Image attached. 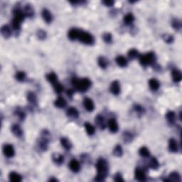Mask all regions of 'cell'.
Wrapping results in <instances>:
<instances>
[{
	"mask_svg": "<svg viewBox=\"0 0 182 182\" xmlns=\"http://www.w3.org/2000/svg\"><path fill=\"white\" fill-rule=\"evenodd\" d=\"M122 138H123V141H124V142L129 143V142H131V141H132L133 136H132V134H131L130 132H125L123 133Z\"/></svg>",
	"mask_w": 182,
	"mask_h": 182,
	"instance_id": "38",
	"label": "cell"
},
{
	"mask_svg": "<svg viewBox=\"0 0 182 182\" xmlns=\"http://www.w3.org/2000/svg\"><path fill=\"white\" fill-rule=\"evenodd\" d=\"M23 14H24L26 17H33L34 16V9H33V6L30 4H26L25 6L23 7V9L22 10Z\"/></svg>",
	"mask_w": 182,
	"mask_h": 182,
	"instance_id": "11",
	"label": "cell"
},
{
	"mask_svg": "<svg viewBox=\"0 0 182 182\" xmlns=\"http://www.w3.org/2000/svg\"><path fill=\"white\" fill-rule=\"evenodd\" d=\"M96 168L97 171V174L95 176V181H105L106 176L108 173V164L105 159L100 158L97 160L96 163Z\"/></svg>",
	"mask_w": 182,
	"mask_h": 182,
	"instance_id": "1",
	"label": "cell"
},
{
	"mask_svg": "<svg viewBox=\"0 0 182 182\" xmlns=\"http://www.w3.org/2000/svg\"><path fill=\"white\" fill-rule=\"evenodd\" d=\"M123 154V150H122V148L121 145L119 144H117L114 147L113 149V155L114 156H117V157H120L122 156V155Z\"/></svg>",
	"mask_w": 182,
	"mask_h": 182,
	"instance_id": "36",
	"label": "cell"
},
{
	"mask_svg": "<svg viewBox=\"0 0 182 182\" xmlns=\"http://www.w3.org/2000/svg\"><path fill=\"white\" fill-rule=\"evenodd\" d=\"M171 75H172V79L173 82H178L181 80L182 78V75L180 70H178V69H173L171 72Z\"/></svg>",
	"mask_w": 182,
	"mask_h": 182,
	"instance_id": "21",
	"label": "cell"
},
{
	"mask_svg": "<svg viewBox=\"0 0 182 182\" xmlns=\"http://www.w3.org/2000/svg\"><path fill=\"white\" fill-rule=\"evenodd\" d=\"M11 132L17 137H21L23 135V130L21 127L17 124H13L11 127Z\"/></svg>",
	"mask_w": 182,
	"mask_h": 182,
	"instance_id": "19",
	"label": "cell"
},
{
	"mask_svg": "<svg viewBox=\"0 0 182 182\" xmlns=\"http://www.w3.org/2000/svg\"><path fill=\"white\" fill-rule=\"evenodd\" d=\"M15 78H16V80L19 82H22L25 80L26 78V73L23 71H19L17 72L15 75Z\"/></svg>",
	"mask_w": 182,
	"mask_h": 182,
	"instance_id": "40",
	"label": "cell"
},
{
	"mask_svg": "<svg viewBox=\"0 0 182 182\" xmlns=\"http://www.w3.org/2000/svg\"><path fill=\"white\" fill-rule=\"evenodd\" d=\"M69 168L73 172H78L80 169V165L75 159H72L69 163Z\"/></svg>",
	"mask_w": 182,
	"mask_h": 182,
	"instance_id": "18",
	"label": "cell"
},
{
	"mask_svg": "<svg viewBox=\"0 0 182 182\" xmlns=\"http://www.w3.org/2000/svg\"><path fill=\"white\" fill-rule=\"evenodd\" d=\"M66 115L70 118L75 119L78 118L79 117V112L77 109L74 107H70L67 109L66 110Z\"/></svg>",
	"mask_w": 182,
	"mask_h": 182,
	"instance_id": "10",
	"label": "cell"
},
{
	"mask_svg": "<svg viewBox=\"0 0 182 182\" xmlns=\"http://www.w3.org/2000/svg\"><path fill=\"white\" fill-rule=\"evenodd\" d=\"M0 31H1V33L2 36L5 38H9L11 36V29L10 26H8V25H4V26H1Z\"/></svg>",
	"mask_w": 182,
	"mask_h": 182,
	"instance_id": "16",
	"label": "cell"
},
{
	"mask_svg": "<svg viewBox=\"0 0 182 182\" xmlns=\"http://www.w3.org/2000/svg\"><path fill=\"white\" fill-rule=\"evenodd\" d=\"M80 30L77 29V28H71L68 32V38L71 41H75V39H78L79 35H80Z\"/></svg>",
	"mask_w": 182,
	"mask_h": 182,
	"instance_id": "17",
	"label": "cell"
},
{
	"mask_svg": "<svg viewBox=\"0 0 182 182\" xmlns=\"http://www.w3.org/2000/svg\"><path fill=\"white\" fill-rule=\"evenodd\" d=\"M27 100L30 103L33 105H37V97L35 93L32 92H28L27 94Z\"/></svg>",
	"mask_w": 182,
	"mask_h": 182,
	"instance_id": "34",
	"label": "cell"
},
{
	"mask_svg": "<svg viewBox=\"0 0 182 182\" xmlns=\"http://www.w3.org/2000/svg\"><path fill=\"white\" fill-rule=\"evenodd\" d=\"M37 36H38V38H39V39H45V38H46V32L42 29L38 30V32H37Z\"/></svg>",
	"mask_w": 182,
	"mask_h": 182,
	"instance_id": "47",
	"label": "cell"
},
{
	"mask_svg": "<svg viewBox=\"0 0 182 182\" xmlns=\"http://www.w3.org/2000/svg\"><path fill=\"white\" fill-rule=\"evenodd\" d=\"M109 90L114 95H119L120 92V84H119L118 80H114L111 83Z\"/></svg>",
	"mask_w": 182,
	"mask_h": 182,
	"instance_id": "8",
	"label": "cell"
},
{
	"mask_svg": "<svg viewBox=\"0 0 182 182\" xmlns=\"http://www.w3.org/2000/svg\"><path fill=\"white\" fill-rule=\"evenodd\" d=\"M164 181H176V182H180L181 181V176L178 172H176V171H173V172H171L168 176V178L167 179H164Z\"/></svg>",
	"mask_w": 182,
	"mask_h": 182,
	"instance_id": "20",
	"label": "cell"
},
{
	"mask_svg": "<svg viewBox=\"0 0 182 182\" xmlns=\"http://www.w3.org/2000/svg\"><path fill=\"white\" fill-rule=\"evenodd\" d=\"M102 38L103 41L107 43H110L112 41V36L110 33H105L102 35Z\"/></svg>",
	"mask_w": 182,
	"mask_h": 182,
	"instance_id": "42",
	"label": "cell"
},
{
	"mask_svg": "<svg viewBox=\"0 0 182 182\" xmlns=\"http://www.w3.org/2000/svg\"><path fill=\"white\" fill-rule=\"evenodd\" d=\"M15 113H16V115L18 116V117L19 118L20 120L21 121H23V119H25V117H26V114H25V112L21 110V109H16Z\"/></svg>",
	"mask_w": 182,
	"mask_h": 182,
	"instance_id": "44",
	"label": "cell"
},
{
	"mask_svg": "<svg viewBox=\"0 0 182 182\" xmlns=\"http://www.w3.org/2000/svg\"><path fill=\"white\" fill-rule=\"evenodd\" d=\"M139 153L143 157H148V156H149V154H150L149 149L145 147V146H141L140 149H139Z\"/></svg>",
	"mask_w": 182,
	"mask_h": 182,
	"instance_id": "39",
	"label": "cell"
},
{
	"mask_svg": "<svg viewBox=\"0 0 182 182\" xmlns=\"http://www.w3.org/2000/svg\"><path fill=\"white\" fill-rule=\"evenodd\" d=\"M168 149L171 152L176 153L177 152L178 150V146L177 141L173 138H171L168 141Z\"/></svg>",
	"mask_w": 182,
	"mask_h": 182,
	"instance_id": "15",
	"label": "cell"
},
{
	"mask_svg": "<svg viewBox=\"0 0 182 182\" xmlns=\"http://www.w3.org/2000/svg\"><path fill=\"white\" fill-rule=\"evenodd\" d=\"M50 139V134L46 129L43 130L41 133L39 140L38 141V147L40 150L44 151L48 149V144Z\"/></svg>",
	"mask_w": 182,
	"mask_h": 182,
	"instance_id": "4",
	"label": "cell"
},
{
	"mask_svg": "<svg viewBox=\"0 0 182 182\" xmlns=\"http://www.w3.org/2000/svg\"><path fill=\"white\" fill-rule=\"evenodd\" d=\"M163 39L166 43H171L173 41V37L170 34H164L163 35Z\"/></svg>",
	"mask_w": 182,
	"mask_h": 182,
	"instance_id": "46",
	"label": "cell"
},
{
	"mask_svg": "<svg viewBox=\"0 0 182 182\" xmlns=\"http://www.w3.org/2000/svg\"><path fill=\"white\" fill-rule=\"evenodd\" d=\"M149 86L150 87V89L153 91L157 90L160 87V83L155 78H151L149 80Z\"/></svg>",
	"mask_w": 182,
	"mask_h": 182,
	"instance_id": "24",
	"label": "cell"
},
{
	"mask_svg": "<svg viewBox=\"0 0 182 182\" xmlns=\"http://www.w3.org/2000/svg\"><path fill=\"white\" fill-rule=\"evenodd\" d=\"M171 25L175 30H179L181 27V23L178 18H174L171 22Z\"/></svg>",
	"mask_w": 182,
	"mask_h": 182,
	"instance_id": "41",
	"label": "cell"
},
{
	"mask_svg": "<svg viewBox=\"0 0 182 182\" xmlns=\"http://www.w3.org/2000/svg\"><path fill=\"white\" fill-rule=\"evenodd\" d=\"M3 152H4V155L6 157H13L15 154L14 146L10 144H4V146H3Z\"/></svg>",
	"mask_w": 182,
	"mask_h": 182,
	"instance_id": "7",
	"label": "cell"
},
{
	"mask_svg": "<svg viewBox=\"0 0 182 182\" xmlns=\"http://www.w3.org/2000/svg\"><path fill=\"white\" fill-rule=\"evenodd\" d=\"M135 178L139 181H144L146 180V174L142 169L139 168H136L134 171Z\"/></svg>",
	"mask_w": 182,
	"mask_h": 182,
	"instance_id": "13",
	"label": "cell"
},
{
	"mask_svg": "<svg viewBox=\"0 0 182 182\" xmlns=\"http://www.w3.org/2000/svg\"><path fill=\"white\" fill-rule=\"evenodd\" d=\"M97 63H98L99 66L101 68L105 69L107 67V65H109V61L104 56H100L98 58V60H97Z\"/></svg>",
	"mask_w": 182,
	"mask_h": 182,
	"instance_id": "30",
	"label": "cell"
},
{
	"mask_svg": "<svg viewBox=\"0 0 182 182\" xmlns=\"http://www.w3.org/2000/svg\"><path fill=\"white\" fill-rule=\"evenodd\" d=\"M84 125H85V130H86L87 134H88V135L92 136V135H93L94 134H95V127H94V126L92 125L90 123L86 122V123H85V124H84Z\"/></svg>",
	"mask_w": 182,
	"mask_h": 182,
	"instance_id": "33",
	"label": "cell"
},
{
	"mask_svg": "<svg viewBox=\"0 0 182 182\" xmlns=\"http://www.w3.org/2000/svg\"><path fill=\"white\" fill-rule=\"evenodd\" d=\"M107 125H108V128L111 132L116 133L117 131H118V129H119L118 124H117V121H116L115 119H114V118L109 119Z\"/></svg>",
	"mask_w": 182,
	"mask_h": 182,
	"instance_id": "12",
	"label": "cell"
},
{
	"mask_svg": "<svg viewBox=\"0 0 182 182\" xmlns=\"http://www.w3.org/2000/svg\"><path fill=\"white\" fill-rule=\"evenodd\" d=\"M54 105L58 108H63L66 106V101L62 97H58L54 101Z\"/></svg>",
	"mask_w": 182,
	"mask_h": 182,
	"instance_id": "26",
	"label": "cell"
},
{
	"mask_svg": "<svg viewBox=\"0 0 182 182\" xmlns=\"http://www.w3.org/2000/svg\"><path fill=\"white\" fill-rule=\"evenodd\" d=\"M123 21H124V23L126 25H130L134 22V16L132 13H127V14H125L123 18Z\"/></svg>",
	"mask_w": 182,
	"mask_h": 182,
	"instance_id": "27",
	"label": "cell"
},
{
	"mask_svg": "<svg viewBox=\"0 0 182 182\" xmlns=\"http://www.w3.org/2000/svg\"><path fill=\"white\" fill-rule=\"evenodd\" d=\"M78 40L81 43L86 45H92L95 42V39L92 35L87 31H80V35H79Z\"/></svg>",
	"mask_w": 182,
	"mask_h": 182,
	"instance_id": "6",
	"label": "cell"
},
{
	"mask_svg": "<svg viewBox=\"0 0 182 182\" xmlns=\"http://www.w3.org/2000/svg\"><path fill=\"white\" fill-rule=\"evenodd\" d=\"M95 123L101 129H105L106 124L105 122V119L102 115H97L95 118Z\"/></svg>",
	"mask_w": 182,
	"mask_h": 182,
	"instance_id": "23",
	"label": "cell"
},
{
	"mask_svg": "<svg viewBox=\"0 0 182 182\" xmlns=\"http://www.w3.org/2000/svg\"><path fill=\"white\" fill-rule=\"evenodd\" d=\"M46 79L48 82H50L52 85H54L58 81V77L55 73H50L46 75Z\"/></svg>",
	"mask_w": 182,
	"mask_h": 182,
	"instance_id": "31",
	"label": "cell"
},
{
	"mask_svg": "<svg viewBox=\"0 0 182 182\" xmlns=\"http://www.w3.org/2000/svg\"><path fill=\"white\" fill-rule=\"evenodd\" d=\"M102 4L107 6H112L114 4V1L112 0H105V1H102Z\"/></svg>",
	"mask_w": 182,
	"mask_h": 182,
	"instance_id": "49",
	"label": "cell"
},
{
	"mask_svg": "<svg viewBox=\"0 0 182 182\" xmlns=\"http://www.w3.org/2000/svg\"><path fill=\"white\" fill-rule=\"evenodd\" d=\"M42 17L47 23H50L53 21V15L50 12V11L47 9L42 10Z\"/></svg>",
	"mask_w": 182,
	"mask_h": 182,
	"instance_id": "14",
	"label": "cell"
},
{
	"mask_svg": "<svg viewBox=\"0 0 182 182\" xmlns=\"http://www.w3.org/2000/svg\"><path fill=\"white\" fill-rule=\"evenodd\" d=\"M60 144L66 150H70L72 148V144L68 139L66 137H62L60 139Z\"/></svg>",
	"mask_w": 182,
	"mask_h": 182,
	"instance_id": "28",
	"label": "cell"
},
{
	"mask_svg": "<svg viewBox=\"0 0 182 182\" xmlns=\"http://www.w3.org/2000/svg\"><path fill=\"white\" fill-rule=\"evenodd\" d=\"M52 159H53V162L58 165L62 164L64 161V156L59 153H54L52 156Z\"/></svg>",
	"mask_w": 182,
	"mask_h": 182,
	"instance_id": "22",
	"label": "cell"
},
{
	"mask_svg": "<svg viewBox=\"0 0 182 182\" xmlns=\"http://www.w3.org/2000/svg\"><path fill=\"white\" fill-rule=\"evenodd\" d=\"M116 63L119 67H122V68H124L127 65V60L124 58L122 55H118V56L116 58Z\"/></svg>",
	"mask_w": 182,
	"mask_h": 182,
	"instance_id": "25",
	"label": "cell"
},
{
	"mask_svg": "<svg viewBox=\"0 0 182 182\" xmlns=\"http://www.w3.org/2000/svg\"><path fill=\"white\" fill-rule=\"evenodd\" d=\"M9 178L10 181L13 182H19L22 180V178H21V175L18 174V173L14 172V171L10 172L9 175Z\"/></svg>",
	"mask_w": 182,
	"mask_h": 182,
	"instance_id": "29",
	"label": "cell"
},
{
	"mask_svg": "<svg viewBox=\"0 0 182 182\" xmlns=\"http://www.w3.org/2000/svg\"><path fill=\"white\" fill-rule=\"evenodd\" d=\"M166 118L170 124H173L176 121V114L173 111H168L166 114Z\"/></svg>",
	"mask_w": 182,
	"mask_h": 182,
	"instance_id": "35",
	"label": "cell"
},
{
	"mask_svg": "<svg viewBox=\"0 0 182 182\" xmlns=\"http://www.w3.org/2000/svg\"><path fill=\"white\" fill-rule=\"evenodd\" d=\"M139 63L143 66H148V65H154L156 63V56L154 53L149 52L144 55H139Z\"/></svg>",
	"mask_w": 182,
	"mask_h": 182,
	"instance_id": "5",
	"label": "cell"
},
{
	"mask_svg": "<svg viewBox=\"0 0 182 182\" xmlns=\"http://www.w3.org/2000/svg\"><path fill=\"white\" fill-rule=\"evenodd\" d=\"M73 94H74V90H67V95H68V97H70V98H71V97H73Z\"/></svg>",
	"mask_w": 182,
	"mask_h": 182,
	"instance_id": "50",
	"label": "cell"
},
{
	"mask_svg": "<svg viewBox=\"0 0 182 182\" xmlns=\"http://www.w3.org/2000/svg\"><path fill=\"white\" fill-rule=\"evenodd\" d=\"M114 181L119 182V181H124V179H123L122 175H121L120 173H117L114 176L113 178Z\"/></svg>",
	"mask_w": 182,
	"mask_h": 182,
	"instance_id": "48",
	"label": "cell"
},
{
	"mask_svg": "<svg viewBox=\"0 0 182 182\" xmlns=\"http://www.w3.org/2000/svg\"><path fill=\"white\" fill-rule=\"evenodd\" d=\"M127 55L129 58V59L134 60L136 59V58H139V51H138L136 49H135V48H132V49H130L129 51H128Z\"/></svg>",
	"mask_w": 182,
	"mask_h": 182,
	"instance_id": "32",
	"label": "cell"
},
{
	"mask_svg": "<svg viewBox=\"0 0 182 182\" xmlns=\"http://www.w3.org/2000/svg\"><path fill=\"white\" fill-rule=\"evenodd\" d=\"M83 106L87 112H92L95 109V105L93 101L89 97H85L83 100Z\"/></svg>",
	"mask_w": 182,
	"mask_h": 182,
	"instance_id": "9",
	"label": "cell"
},
{
	"mask_svg": "<svg viewBox=\"0 0 182 182\" xmlns=\"http://www.w3.org/2000/svg\"><path fill=\"white\" fill-rule=\"evenodd\" d=\"M134 110L136 111V113L138 114H140V115H142V114L145 112V109H144V107L139 105H134Z\"/></svg>",
	"mask_w": 182,
	"mask_h": 182,
	"instance_id": "45",
	"label": "cell"
},
{
	"mask_svg": "<svg viewBox=\"0 0 182 182\" xmlns=\"http://www.w3.org/2000/svg\"><path fill=\"white\" fill-rule=\"evenodd\" d=\"M149 167L152 168V169H157L159 167V163L158 160L155 157H151L149 163Z\"/></svg>",
	"mask_w": 182,
	"mask_h": 182,
	"instance_id": "37",
	"label": "cell"
},
{
	"mask_svg": "<svg viewBox=\"0 0 182 182\" xmlns=\"http://www.w3.org/2000/svg\"><path fill=\"white\" fill-rule=\"evenodd\" d=\"M49 181H58V179H56V178H51L49 179Z\"/></svg>",
	"mask_w": 182,
	"mask_h": 182,
	"instance_id": "51",
	"label": "cell"
},
{
	"mask_svg": "<svg viewBox=\"0 0 182 182\" xmlns=\"http://www.w3.org/2000/svg\"><path fill=\"white\" fill-rule=\"evenodd\" d=\"M72 85L75 87V90L80 92H85L90 88L91 86V81L89 78L85 77V78L79 79L77 77H73L71 80Z\"/></svg>",
	"mask_w": 182,
	"mask_h": 182,
	"instance_id": "2",
	"label": "cell"
},
{
	"mask_svg": "<svg viewBox=\"0 0 182 182\" xmlns=\"http://www.w3.org/2000/svg\"><path fill=\"white\" fill-rule=\"evenodd\" d=\"M53 88H54V90L55 91V92H57V93H60V92L63 90V85H62L59 82H57L56 83L53 85Z\"/></svg>",
	"mask_w": 182,
	"mask_h": 182,
	"instance_id": "43",
	"label": "cell"
},
{
	"mask_svg": "<svg viewBox=\"0 0 182 182\" xmlns=\"http://www.w3.org/2000/svg\"><path fill=\"white\" fill-rule=\"evenodd\" d=\"M14 18L12 20V28L16 31H18L21 28V23L24 21L26 16L23 11L19 7H16L13 11Z\"/></svg>",
	"mask_w": 182,
	"mask_h": 182,
	"instance_id": "3",
	"label": "cell"
}]
</instances>
